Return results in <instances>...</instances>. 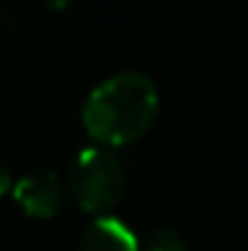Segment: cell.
Returning a JSON list of instances; mask_svg holds the SVG:
<instances>
[{"instance_id": "obj_5", "label": "cell", "mask_w": 248, "mask_h": 251, "mask_svg": "<svg viewBox=\"0 0 248 251\" xmlns=\"http://www.w3.org/2000/svg\"><path fill=\"white\" fill-rule=\"evenodd\" d=\"M146 251H190V249H187L185 239H182L175 229L161 227V229H156V232L149 237Z\"/></svg>"}, {"instance_id": "obj_6", "label": "cell", "mask_w": 248, "mask_h": 251, "mask_svg": "<svg viewBox=\"0 0 248 251\" xmlns=\"http://www.w3.org/2000/svg\"><path fill=\"white\" fill-rule=\"evenodd\" d=\"M10 185H12V178H10V171L5 168V164L0 161V198L10 190Z\"/></svg>"}, {"instance_id": "obj_3", "label": "cell", "mask_w": 248, "mask_h": 251, "mask_svg": "<svg viewBox=\"0 0 248 251\" xmlns=\"http://www.w3.org/2000/svg\"><path fill=\"white\" fill-rule=\"evenodd\" d=\"M15 202L37 220H51L61 212L66 202V188L61 178L49 168L27 171L12 188Z\"/></svg>"}, {"instance_id": "obj_1", "label": "cell", "mask_w": 248, "mask_h": 251, "mask_svg": "<svg viewBox=\"0 0 248 251\" xmlns=\"http://www.w3.org/2000/svg\"><path fill=\"white\" fill-rule=\"evenodd\" d=\"M158 88L141 71H117L95 85L81 110L85 132L102 147L139 142L156 122Z\"/></svg>"}, {"instance_id": "obj_4", "label": "cell", "mask_w": 248, "mask_h": 251, "mask_svg": "<svg viewBox=\"0 0 248 251\" xmlns=\"http://www.w3.org/2000/svg\"><path fill=\"white\" fill-rule=\"evenodd\" d=\"M78 251H139V239L124 220L100 215L83 229Z\"/></svg>"}, {"instance_id": "obj_7", "label": "cell", "mask_w": 248, "mask_h": 251, "mask_svg": "<svg viewBox=\"0 0 248 251\" xmlns=\"http://www.w3.org/2000/svg\"><path fill=\"white\" fill-rule=\"evenodd\" d=\"M44 2H46L49 7H54V10H66L73 0H44Z\"/></svg>"}, {"instance_id": "obj_2", "label": "cell", "mask_w": 248, "mask_h": 251, "mask_svg": "<svg viewBox=\"0 0 248 251\" xmlns=\"http://www.w3.org/2000/svg\"><path fill=\"white\" fill-rule=\"evenodd\" d=\"M68 188L81 210L100 217L124 198L127 173L110 147L92 144L76 154L68 173Z\"/></svg>"}]
</instances>
